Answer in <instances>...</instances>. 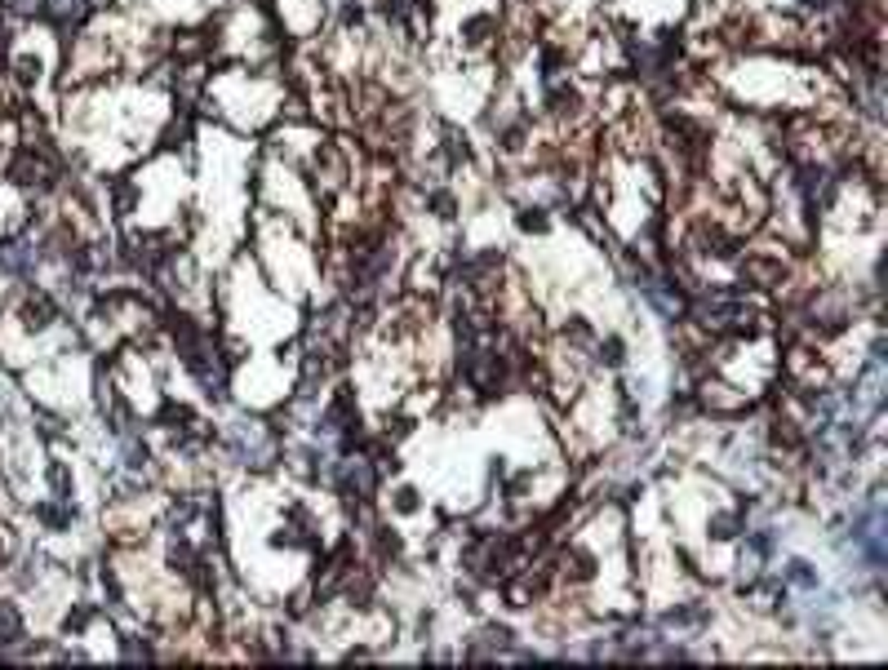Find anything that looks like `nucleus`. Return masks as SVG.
Listing matches in <instances>:
<instances>
[{"label":"nucleus","mask_w":888,"mask_h":670,"mask_svg":"<svg viewBox=\"0 0 888 670\" xmlns=\"http://www.w3.org/2000/svg\"><path fill=\"white\" fill-rule=\"evenodd\" d=\"M40 519H50V524H67L71 515H67V510H58V506H40Z\"/></svg>","instance_id":"0eeeda50"},{"label":"nucleus","mask_w":888,"mask_h":670,"mask_svg":"<svg viewBox=\"0 0 888 670\" xmlns=\"http://www.w3.org/2000/svg\"><path fill=\"white\" fill-rule=\"evenodd\" d=\"M520 227H525V231H542V227H546V218H542L538 209H525V213H520Z\"/></svg>","instance_id":"39448f33"},{"label":"nucleus","mask_w":888,"mask_h":670,"mask_svg":"<svg viewBox=\"0 0 888 670\" xmlns=\"http://www.w3.org/2000/svg\"><path fill=\"white\" fill-rule=\"evenodd\" d=\"M799 5H808V9H822V5H826V0H799Z\"/></svg>","instance_id":"9d476101"},{"label":"nucleus","mask_w":888,"mask_h":670,"mask_svg":"<svg viewBox=\"0 0 888 670\" xmlns=\"http://www.w3.org/2000/svg\"><path fill=\"white\" fill-rule=\"evenodd\" d=\"M786 581H790V586H804V591L818 586V577H813V568L804 564V559H790V564H786Z\"/></svg>","instance_id":"f03ea898"},{"label":"nucleus","mask_w":888,"mask_h":670,"mask_svg":"<svg viewBox=\"0 0 888 670\" xmlns=\"http://www.w3.org/2000/svg\"><path fill=\"white\" fill-rule=\"evenodd\" d=\"M31 262V249L27 245H5L0 249V271H22Z\"/></svg>","instance_id":"f257e3e1"},{"label":"nucleus","mask_w":888,"mask_h":670,"mask_svg":"<svg viewBox=\"0 0 888 670\" xmlns=\"http://www.w3.org/2000/svg\"><path fill=\"white\" fill-rule=\"evenodd\" d=\"M27 315H31V324H50V302H31Z\"/></svg>","instance_id":"423d86ee"},{"label":"nucleus","mask_w":888,"mask_h":670,"mask_svg":"<svg viewBox=\"0 0 888 670\" xmlns=\"http://www.w3.org/2000/svg\"><path fill=\"white\" fill-rule=\"evenodd\" d=\"M702 621V608H675V613H666V626H698Z\"/></svg>","instance_id":"20e7f679"},{"label":"nucleus","mask_w":888,"mask_h":670,"mask_svg":"<svg viewBox=\"0 0 888 670\" xmlns=\"http://www.w3.org/2000/svg\"><path fill=\"white\" fill-rule=\"evenodd\" d=\"M604 360H609V364L622 360V342H609V347H604Z\"/></svg>","instance_id":"6e6552de"},{"label":"nucleus","mask_w":888,"mask_h":670,"mask_svg":"<svg viewBox=\"0 0 888 670\" xmlns=\"http://www.w3.org/2000/svg\"><path fill=\"white\" fill-rule=\"evenodd\" d=\"M0 635H5V639H18V635H22V621H18V613H14L9 604L0 608Z\"/></svg>","instance_id":"7ed1b4c3"},{"label":"nucleus","mask_w":888,"mask_h":670,"mask_svg":"<svg viewBox=\"0 0 888 670\" xmlns=\"http://www.w3.org/2000/svg\"><path fill=\"white\" fill-rule=\"evenodd\" d=\"M413 506H418V493L405 489V493H400V510H413Z\"/></svg>","instance_id":"1a4fd4ad"}]
</instances>
